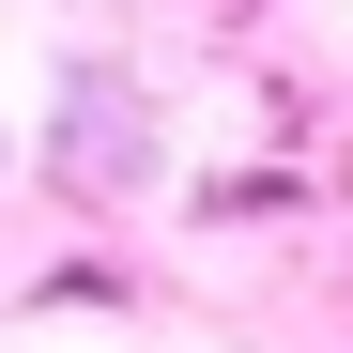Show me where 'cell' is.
<instances>
[{"label": "cell", "instance_id": "277c9868", "mask_svg": "<svg viewBox=\"0 0 353 353\" xmlns=\"http://www.w3.org/2000/svg\"><path fill=\"white\" fill-rule=\"evenodd\" d=\"M0 185H16V123H0Z\"/></svg>", "mask_w": 353, "mask_h": 353}, {"label": "cell", "instance_id": "7a4b0ae2", "mask_svg": "<svg viewBox=\"0 0 353 353\" xmlns=\"http://www.w3.org/2000/svg\"><path fill=\"white\" fill-rule=\"evenodd\" d=\"M323 185H307V169H215V185H200V215H307Z\"/></svg>", "mask_w": 353, "mask_h": 353}, {"label": "cell", "instance_id": "6da1fadb", "mask_svg": "<svg viewBox=\"0 0 353 353\" xmlns=\"http://www.w3.org/2000/svg\"><path fill=\"white\" fill-rule=\"evenodd\" d=\"M16 154H46V185H62V200H139L154 169H169V139H154L139 77H108V62H62L46 139H16Z\"/></svg>", "mask_w": 353, "mask_h": 353}, {"label": "cell", "instance_id": "3957f363", "mask_svg": "<svg viewBox=\"0 0 353 353\" xmlns=\"http://www.w3.org/2000/svg\"><path fill=\"white\" fill-rule=\"evenodd\" d=\"M123 292H139L123 261H46V276H31V307H123Z\"/></svg>", "mask_w": 353, "mask_h": 353}]
</instances>
